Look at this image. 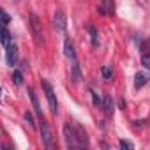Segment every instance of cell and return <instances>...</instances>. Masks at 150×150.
Here are the masks:
<instances>
[{
    "label": "cell",
    "instance_id": "5b68a950",
    "mask_svg": "<svg viewBox=\"0 0 150 150\" xmlns=\"http://www.w3.org/2000/svg\"><path fill=\"white\" fill-rule=\"evenodd\" d=\"M30 28H32V34L35 37V42L41 44L42 42V30H41V23H39V18L35 14L30 16Z\"/></svg>",
    "mask_w": 150,
    "mask_h": 150
},
{
    "label": "cell",
    "instance_id": "9c48e42d",
    "mask_svg": "<svg viewBox=\"0 0 150 150\" xmlns=\"http://www.w3.org/2000/svg\"><path fill=\"white\" fill-rule=\"evenodd\" d=\"M148 76L146 74H143V72H136V76H134V88L136 90H139L141 87H145L146 83H148Z\"/></svg>",
    "mask_w": 150,
    "mask_h": 150
},
{
    "label": "cell",
    "instance_id": "2e32d148",
    "mask_svg": "<svg viewBox=\"0 0 150 150\" xmlns=\"http://www.w3.org/2000/svg\"><path fill=\"white\" fill-rule=\"evenodd\" d=\"M103 76H104L106 80H110V78L113 76V67H111V65H104V67H103Z\"/></svg>",
    "mask_w": 150,
    "mask_h": 150
},
{
    "label": "cell",
    "instance_id": "ac0fdd59",
    "mask_svg": "<svg viewBox=\"0 0 150 150\" xmlns=\"http://www.w3.org/2000/svg\"><path fill=\"white\" fill-rule=\"evenodd\" d=\"M23 117H25V120L28 122V125H30V127H35V122H34V117H32V113H30V111H27Z\"/></svg>",
    "mask_w": 150,
    "mask_h": 150
},
{
    "label": "cell",
    "instance_id": "e0dca14e",
    "mask_svg": "<svg viewBox=\"0 0 150 150\" xmlns=\"http://www.w3.org/2000/svg\"><path fill=\"white\" fill-rule=\"evenodd\" d=\"M92 101H94L96 106H103V99H101V97L97 96V92H94V90H92Z\"/></svg>",
    "mask_w": 150,
    "mask_h": 150
},
{
    "label": "cell",
    "instance_id": "ba28073f",
    "mask_svg": "<svg viewBox=\"0 0 150 150\" xmlns=\"http://www.w3.org/2000/svg\"><path fill=\"white\" fill-rule=\"evenodd\" d=\"M28 96H30V101H32V106H34V111L37 113V117H39V118H42V111H41V104H39V99H37V96H35V92H34V88H32V87H28Z\"/></svg>",
    "mask_w": 150,
    "mask_h": 150
},
{
    "label": "cell",
    "instance_id": "8fae6325",
    "mask_svg": "<svg viewBox=\"0 0 150 150\" xmlns=\"http://www.w3.org/2000/svg\"><path fill=\"white\" fill-rule=\"evenodd\" d=\"M103 108H104V111H106L108 117L113 115V108H115V106H113V99H111L110 96H106V97L103 99Z\"/></svg>",
    "mask_w": 150,
    "mask_h": 150
},
{
    "label": "cell",
    "instance_id": "30bf717a",
    "mask_svg": "<svg viewBox=\"0 0 150 150\" xmlns=\"http://www.w3.org/2000/svg\"><path fill=\"white\" fill-rule=\"evenodd\" d=\"M101 14H113V0H103V6L97 7Z\"/></svg>",
    "mask_w": 150,
    "mask_h": 150
},
{
    "label": "cell",
    "instance_id": "6da1fadb",
    "mask_svg": "<svg viewBox=\"0 0 150 150\" xmlns=\"http://www.w3.org/2000/svg\"><path fill=\"white\" fill-rule=\"evenodd\" d=\"M64 139L67 148H87L90 145L85 127L74 120H67L64 124Z\"/></svg>",
    "mask_w": 150,
    "mask_h": 150
},
{
    "label": "cell",
    "instance_id": "3957f363",
    "mask_svg": "<svg viewBox=\"0 0 150 150\" xmlns=\"http://www.w3.org/2000/svg\"><path fill=\"white\" fill-rule=\"evenodd\" d=\"M41 122V139H42V145L46 148H55V139H53V134H51V129H50V124L46 122V118H39Z\"/></svg>",
    "mask_w": 150,
    "mask_h": 150
},
{
    "label": "cell",
    "instance_id": "52a82bcc",
    "mask_svg": "<svg viewBox=\"0 0 150 150\" xmlns=\"http://www.w3.org/2000/svg\"><path fill=\"white\" fill-rule=\"evenodd\" d=\"M53 27H55L57 30H65V14H64L62 11H57V13H55Z\"/></svg>",
    "mask_w": 150,
    "mask_h": 150
},
{
    "label": "cell",
    "instance_id": "7a4b0ae2",
    "mask_svg": "<svg viewBox=\"0 0 150 150\" xmlns=\"http://www.w3.org/2000/svg\"><path fill=\"white\" fill-rule=\"evenodd\" d=\"M64 51H65V57L71 60V69H72V76L76 81L81 80V71H80V62H78V57H76V51H74V44L71 42V39L67 37L64 41Z\"/></svg>",
    "mask_w": 150,
    "mask_h": 150
},
{
    "label": "cell",
    "instance_id": "ffe728a7",
    "mask_svg": "<svg viewBox=\"0 0 150 150\" xmlns=\"http://www.w3.org/2000/svg\"><path fill=\"white\" fill-rule=\"evenodd\" d=\"M0 14H2V27H7L9 25V14L6 11H0Z\"/></svg>",
    "mask_w": 150,
    "mask_h": 150
},
{
    "label": "cell",
    "instance_id": "8992f818",
    "mask_svg": "<svg viewBox=\"0 0 150 150\" xmlns=\"http://www.w3.org/2000/svg\"><path fill=\"white\" fill-rule=\"evenodd\" d=\"M6 51H7V53H6V60H7V64L14 67V65L18 64V46H16V44H11Z\"/></svg>",
    "mask_w": 150,
    "mask_h": 150
},
{
    "label": "cell",
    "instance_id": "4fadbf2b",
    "mask_svg": "<svg viewBox=\"0 0 150 150\" xmlns=\"http://www.w3.org/2000/svg\"><path fill=\"white\" fill-rule=\"evenodd\" d=\"M87 30H88V34H90L92 44H94V46H97V44H99V35H97V30H96V27L88 25V27H87Z\"/></svg>",
    "mask_w": 150,
    "mask_h": 150
},
{
    "label": "cell",
    "instance_id": "5bb4252c",
    "mask_svg": "<svg viewBox=\"0 0 150 150\" xmlns=\"http://www.w3.org/2000/svg\"><path fill=\"white\" fill-rule=\"evenodd\" d=\"M13 81H14L16 85H21V83H23V74H21V71L16 69V71L13 72Z\"/></svg>",
    "mask_w": 150,
    "mask_h": 150
},
{
    "label": "cell",
    "instance_id": "9a60e30c",
    "mask_svg": "<svg viewBox=\"0 0 150 150\" xmlns=\"http://www.w3.org/2000/svg\"><path fill=\"white\" fill-rule=\"evenodd\" d=\"M141 65L145 69H150V53H141Z\"/></svg>",
    "mask_w": 150,
    "mask_h": 150
},
{
    "label": "cell",
    "instance_id": "d6986e66",
    "mask_svg": "<svg viewBox=\"0 0 150 150\" xmlns=\"http://www.w3.org/2000/svg\"><path fill=\"white\" fill-rule=\"evenodd\" d=\"M120 148H129V150H132L134 145H132L131 141H127V139H120Z\"/></svg>",
    "mask_w": 150,
    "mask_h": 150
},
{
    "label": "cell",
    "instance_id": "7c38bea8",
    "mask_svg": "<svg viewBox=\"0 0 150 150\" xmlns=\"http://www.w3.org/2000/svg\"><path fill=\"white\" fill-rule=\"evenodd\" d=\"M2 46L6 50L11 46V32L7 30V27H2Z\"/></svg>",
    "mask_w": 150,
    "mask_h": 150
},
{
    "label": "cell",
    "instance_id": "277c9868",
    "mask_svg": "<svg viewBox=\"0 0 150 150\" xmlns=\"http://www.w3.org/2000/svg\"><path fill=\"white\" fill-rule=\"evenodd\" d=\"M42 88H44V94H46V99H48V104H50V110L53 115H57L58 111V104H57V96H55V90L51 87V83L48 80H42Z\"/></svg>",
    "mask_w": 150,
    "mask_h": 150
}]
</instances>
